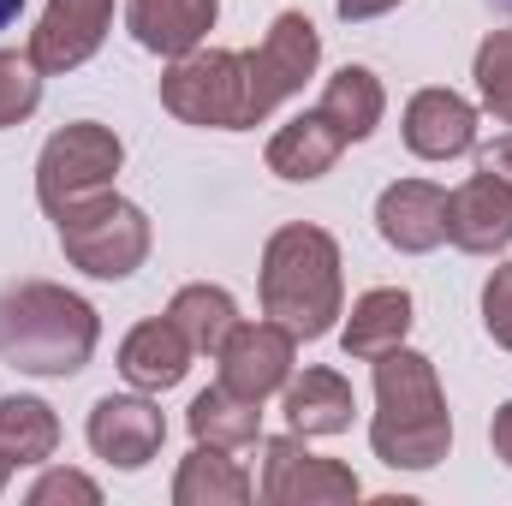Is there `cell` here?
<instances>
[{
    "label": "cell",
    "mask_w": 512,
    "mask_h": 506,
    "mask_svg": "<svg viewBox=\"0 0 512 506\" xmlns=\"http://www.w3.org/2000/svg\"><path fill=\"white\" fill-rule=\"evenodd\" d=\"M114 24V0H48L42 24L30 30V60L42 72H72L84 66Z\"/></svg>",
    "instance_id": "30bf717a"
},
{
    "label": "cell",
    "mask_w": 512,
    "mask_h": 506,
    "mask_svg": "<svg viewBox=\"0 0 512 506\" xmlns=\"http://www.w3.org/2000/svg\"><path fill=\"white\" fill-rule=\"evenodd\" d=\"M96 310L48 280H18L0 292V358L24 376H78L96 352Z\"/></svg>",
    "instance_id": "6da1fadb"
},
{
    "label": "cell",
    "mask_w": 512,
    "mask_h": 506,
    "mask_svg": "<svg viewBox=\"0 0 512 506\" xmlns=\"http://www.w3.org/2000/svg\"><path fill=\"white\" fill-rule=\"evenodd\" d=\"M405 334H411V298H405L399 286H376V292H364V298L352 304V322H346V358L376 364L382 352L405 346Z\"/></svg>",
    "instance_id": "d6986e66"
},
{
    "label": "cell",
    "mask_w": 512,
    "mask_h": 506,
    "mask_svg": "<svg viewBox=\"0 0 512 506\" xmlns=\"http://www.w3.org/2000/svg\"><path fill=\"white\" fill-rule=\"evenodd\" d=\"M405 149L423 161H453L477 149V108L453 90H417L405 108Z\"/></svg>",
    "instance_id": "5bb4252c"
},
{
    "label": "cell",
    "mask_w": 512,
    "mask_h": 506,
    "mask_svg": "<svg viewBox=\"0 0 512 506\" xmlns=\"http://www.w3.org/2000/svg\"><path fill=\"white\" fill-rule=\"evenodd\" d=\"M376 233L405 256L435 251V245L447 239V191L429 185V179H399V185H387L382 203H376Z\"/></svg>",
    "instance_id": "4fadbf2b"
},
{
    "label": "cell",
    "mask_w": 512,
    "mask_h": 506,
    "mask_svg": "<svg viewBox=\"0 0 512 506\" xmlns=\"http://www.w3.org/2000/svg\"><path fill=\"white\" fill-rule=\"evenodd\" d=\"M6 471H12V465H6V459H0V489H6Z\"/></svg>",
    "instance_id": "d6a6232c"
},
{
    "label": "cell",
    "mask_w": 512,
    "mask_h": 506,
    "mask_svg": "<svg viewBox=\"0 0 512 506\" xmlns=\"http://www.w3.org/2000/svg\"><path fill=\"white\" fill-rule=\"evenodd\" d=\"M167 322L191 340V352H209V358H221V346H227V334L239 328V304L221 292V286H185L173 304H167Z\"/></svg>",
    "instance_id": "7402d4cb"
},
{
    "label": "cell",
    "mask_w": 512,
    "mask_h": 506,
    "mask_svg": "<svg viewBox=\"0 0 512 506\" xmlns=\"http://www.w3.org/2000/svg\"><path fill=\"white\" fill-rule=\"evenodd\" d=\"M286 423H292V435H340V429H352V387L346 376H334V370H304L298 381H286Z\"/></svg>",
    "instance_id": "ac0fdd59"
},
{
    "label": "cell",
    "mask_w": 512,
    "mask_h": 506,
    "mask_svg": "<svg viewBox=\"0 0 512 506\" xmlns=\"http://www.w3.org/2000/svg\"><path fill=\"white\" fill-rule=\"evenodd\" d=\"M161 108L185 126L239 131L245 126V54L233 48H191L161 78Z\"/></svg>",
    "instance_id": "5b68a950"
},
{
    "label": "cell",
    "mask_w": 512,
    "mask_h": 506,
    "mask_svg": "<svg viewBox=\"0 0 512 506\" xmlns=\"http://www.w3.org/2000/svg\"><path fill=\"white\" fill-rule=\"evenodd\" d=\"M316 60H322L316 24L304 12H280L256 42V54H245V126L268 120L286 96H298L316 78Z\"/></svg>",
    "instance_id": "8992f818"
},
{
    "label": "cell",
    "mask_w": 512,
    "mask_h": 506,
    "mask_svg": "<svg viewBox=\"0 0 512 506\" xmlns=\"http://www.w3.org/2000/svg\"><path fill=\"white\" fill-rule=\"evenodd\" d=\"M185 423H191V435L203 441V447H251L256 435H262V411H256V399H239L233 387H209V393H197L191 399V411H185Z\"/></svg>",
    "instance_id": "44dd1931"
},
{
    "label": "cell",
    "mask_w": 512,
    "mask_h": 506,
    "mask_svg": "<svg viewBox=\"0 0 512 506\" xmlns=\"http://www.w3.org/2000/svg\"><path fill=\"white\" fill-rule=\"evenodd\" d=\"M54 221H60V251L96 280H126L149 256V215L126 197H114V191L66 203Z\"/></svg>",
    "instance_id": "277c9868"
},
{
    "label": "cell",
    "mask_w": 512,
    "mask_h": 506,
    "mask_svg": "<svg viewBox=\"0 0 512 506\" xmlns=\"http://www.w3.org/2000/svg\"><path fill=\"white\" fill-rule=\"evenodd\" d=\"M477 167H483V173H495V179H507V185H512V137H495V143H489V149L477 155Z\"/></svg>",
    "instance_id": "f1b7e54d"
},
{
    "label": "cell",
    "mask_w": 512,
    "mask_h": 506,
    "mask_svg": "<svg viewBox=\"0 0 512 506\" xmlns=\"http://www.w3.org/2000/svg\"><path fill=\"white\" fill-rule=\"evenodd\" d=\"M262 501L274 506H328V501H358V477L334 459H316L304 435H280L262 447Z\"/></svg>",
    "instance_id": "ba28073f"
},
{
    "label": "cell",
    "mask_w": 512,
    "mask_h": 506,
    "mask_svg": "<svg viewBox=\"0 0 512 506\" xmlns=\"http://www.w3.org/2000/svg\"><path fill=\"white\" fill-rule=\"evenodd\" d=\"M393 6H399V0H340V18H346V24H364V18H382Z\"/></svg>",
    "instance_id": "f546056e"
},
{
    "label": "cell",
    "mask_w": 512,
    "mask_h": 506,
    "mask_svg": "<svg viewBox=\"0 0 512 506\" xmlns=\"http://www.w3.org/2000/svg\"><path fill=\"white\" fill-rule=\"evenodd\" d=\"M54 501H78V506H96L102 501V489L90 483V477H78V471H48L36 489H30V506H54Z\"/></svg>",
    "instance_id": "83f0119b"
},
{
    "label": "cell",
    "mask_w": 512,
    "mask_h": 506,
    "mask_svg": "<svg viewBox=\"0 0 512 506\" xmlns=\"http://www.w3.org/2000/svg\"><path fill=\"white\" fill-rule=\"evenodd\" d=\"M477 90H483L489 114L512 126V30H495L477 48Z\"/></svg>",
    "instance_id": "484cf974"
},
{
    "label": "cell",
    "mask_w": 512,
    "mask_h": 506,
    "mask_svg": "<svg viewBox=\"0 0 512 506\" xmlns=\"http://www.w3.org/2000/svg\"><path fill=\"white\" fill-rule=\"evenodd\" d=\"M382 108H387L382 84H376L370 66H340L328 78V90H322V114L346 131V143H358V137H370V131L382 126Z\"/></svg>",
    "instance_id": "cb8c5ba5"
},
{
    "label": "cell",
    "mask_w": 512,
    "mask_h": 506,
    "mask_svg": "<svg viewBox=\"0 0 512 506\" xmlns=\"http://www.w3.org/2000/svg\"><path fill=\"white\" fill-rule=\"evenodd\" d=\"M60 447V423L42 399H0V459L6 465H42L48 453Z\"/></svg>",
    "instance_id": "603a6c76"
},
{
    "label": "cell",
    "mask_w": 512,
    "mask_h": 506,
    "mask_svg": "<svg viewBox=\"0 0 512 506\" xmlns=\"http://www.w3.org/2000/svg\"><path fill=\"white\" fill-rule=\"evenodd\" d=\"M483 322H489V334L512 352V262L495 268L489 286H483Z\"/></svg>",
    "instance_id": "4316f807"
},
{
    "label": "cell",
    "mask_w": 512,
    "mask_h": 506,
    "mask_svg": "<svg viewBox=\"0 0 512 506\" xmlns=\"http://www.w3.org/2000/svg\"><path fill=\"white\" fill-rule=\"evenodd\" d=\"M501 6H507V12H512V0H501Z\"/></svg>",
    "instance_id": "836d02e7"
},
{
    "label": "cell",
    "mask_w": 512,
    "mask_h": 506,
    "mask_svg": "<svg viewBox=\"0 0 512 506\" xmlns=\"http://www.w3.org/2000/svg\"><path fill=\"white\" fill-rule=\"evenodd\" d=\"M191 370V340L161 316V322H143L131 328L126 346H120V376L143 393H161V387H179Z\"/></svg>",
    "instance_id": "2e32d148"
},
{
    "label": "cell",
    "mask_w": 512,
    "mask_h": 506,
    "mask_svg": "<svg viewBox=\"0 0 512 506\" xmlns=\"http://www.w3.org/2000/svg\"><path fill=\"white\" fill-rule=\"evenodd\" d=\"M167 441V417L149 405V399H131V393H108L96 399L90 411V447L96 459L120 465V471H143Z\"/></svg>",
    "instance_id": "8fae6325"
},
{
    "label": "cell",
    "mask_w": 512,
    "mask_h": 506,
    "mask_svg": "<svg viewBox=\"0 0 512 506\" xmlns=\"http://www.w3.org/2000/svg\"><path fill=\"white\" fill-rule=\"evenodd\" d=\"M120 161H126L120 137L108 126H96V120H78V126L54 131L42 143V161H36V197H42V209L60 215L66 203L108 191V179L120 173Z\"/></svg>",
    "instance_id": "52a82bcc"
},
{
    "label": "cell",
    "mask_w": 512,
    "mask_h": 506,
    "mask_svg": "<svg viewBox=\"0 0 512 506\" xmlns=\"http://www.w3.org/2000/svg\"><path fill=\"white\" fill-rule=\"evenodd\" d=\"M262 310L292 340H322L340 316V245L322 227H280L262 251Z\"/></svg>",
    "instance_id": "3957f363"
},
{
    "label": "cell",
    "mask_w": 512,
    "mask_h": 506,
    "mask_svg": "<svg viewBox=\"0 0 512 506\" xmlns=\"http://www.w3.org/2000/svg\"><path fill=\"white\" fill-rule=\"evenodd\" d=\"M215 12L221 0H131L126 18H131V36L149 48V54H191L209 30H215Z\"/></svg>",
    "instance_id": "9a60e30c"
},
{
    "label": "cell",
    "mask_w": 512,
    "mask_h": 506,
    "mask_svg": "<svg viewBox=\"0 0 512 506\" xmlns=\"http://www.w3.org/2000/svg\"><path fill=\"white\" fill-rule=\"evenodd\" d=\"M340 149H346V131L316 108V114H298V120H286V126L274 131L268 167H274L280 179H322V173L340 161Z\"/></svg>",
    "instance_id": "e0dca14e"
},
{
    "label": "cell",
    "mask_w": 512,
    "mask_h": 506,
    "mask_svg": "<svg viewBox=\"0 0 512 506\" xmlns=\"http://www.w3.org/2000/svg\"><path fill=\"white\" fill-rule=\"evenodd\" d=\"M489 441H495V453L512 465V405H501V411H495V423H489Z\"/></svg>",
    "instance_id": "4dcf8cb0"
},
{
    "label": "cell",
    "mask_w": 512,
    "mask_h": 506,
    "mask_svg": "<svg viewBox=\"0 0 512 506\" xmlns=\"http://www.w3.org/2000/svg\"><path fill=\"white\" fill-rule=\"evenodd\" d=\"M18 12H24V0H0V30H6V24H12Z\"/></svg>",
    "instance_id": "1f68e13d"
},
{
    "label": "cell",
    "mask_w": 512,
    "mask_h": 506,
    "mask_svg": "<svg viewBox=\"0 0 512 506\" xmlns=\"http://www.w3.org/2000/svg\"><path fill=\"white\" fill-rule=\"evenodd\" d=\"M447 239L471 256H495L512 245V185L495 173H471L447 197Z\"/></svg>",
    "instance_id": "7c38bea8"
},
{
    "label": "cell",
    "mask_w": 512,
    "mask_h": 506,
    "mask_svg": "<svg viewBox=\"0 0 512 506\" xmlns=\"http://www.w3.org/2000/svg\"><path fill=\"white\" fill-rule=\"evenodd\" d=\"M42 102V66L30 54H0V131L30 120Z\"/></svg>",
    "instance_id": "d4e9b609"
},
{
    "label": "cell",
    "mask_w": 512,
    "mask_h": 506,
    "mask_svg": "<svg viewBox=\"0 0 512 506\" xmlns=\"http://www.w3.org/2000/svg\"><path fill=\"white\" fill-rule=\"evenodd\" d=\"M173 501L179 506H239V501H251V477L227 459V447H203L197 441V453L173 477Z\"/></svg>",
    "instance_id": "ffe728a7"
},
{
    "label": "cell",
    "mask_w": 512,
    "mask_h": 506,
    "mask_svg": "<svg viewBox=\"0 0 512 506\" xmlns=\"http://www.w3.org/2000/svg\"><path fill=\"white\" fill-rule=\"evenodd\" d=\"M376 453L393 471H429L447 459L453 447V417H447V399H441V381L435 364L423 352H405L393 346L376 358Z\"/></svg>",
    "instance_id": "7a4b0ae2"
},
{
    "label": "cell",
    "mask_w": 512,
    "mask_h": 506,
    "mask_svg": "<svg viewBox=\"0 0 512 506\" xmlns=\"http://www.w3.org/2000/svg\"><path fill=\"white\" fill-rule=\"evenodd\" d=\"M292 334L280 322H239L221 346V387H233L239 399H268L274 387L292 381Z\"/></svg>",
    "instance_id": "9c48e42d"
}]
</instances>
